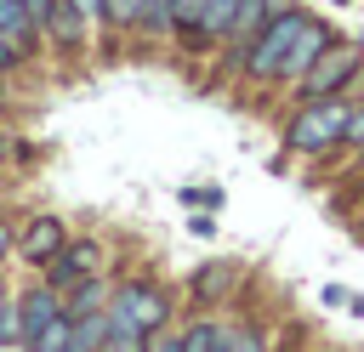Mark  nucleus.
<instances>
[{"label":"nucleus","mask_w":364,"mask_h":352,"mask_svg":"<svg viewBox=\"0 0 364 352\" xmlns=\"http://www.w3.org/2000/svg\"><path fill=\"white\" fill-rule=\"evenodd\" d=\"M347 114H353L347 97L296 102V114L284 119V148H290V153H324V148H336L341 131H347Z\"/></svg>","instance_id":"obj_1"},{"label":"nucleus","mask_w":364,"mask_h":352,"mask_svg":"<svg viewBox=\"0 0 364 352\" xmlns=\"http://www.w3.org/2000/svg\"><path fill=\"white\" fill-rule=\"evenodd\" d=\"M301 23H307V11H273V17L262 23V34L239 51V74L256 79V85H273V79H279V62H284V51H290V40L301 34Z\"/></svg>","instance_id":"obj_2"},{"label":"nucleus","mask_w":364,"mask_h":352,"mask_svg":"<svg viewBox=\"0 0 364 352\" xmlns=\"http://www.w3.org/2000/svg\"><path fill=\"white\" fill-rule=\"evenodd\" d=\"M108 318H114V324H131V329H142V335H159L165 318H171V295H165L159 284L131 278V284L108 290Z\"/></svg>","instance_id":"obj_3"},{"label":"nucleus","mask_w":364,"mask_h":352,"mask_svg":"<svg viewBox=\"0 0 364 352\" xmlns=\"http://www.w3.org/2000/svg\"><path fill=\"white\" fill-rule=\"evenodd\" d=\"M358 45H341V40H330V51L296 79V97L301 102H313V97H347V85L358 79Z\"/></svg>","instance_id":"obj_4"},{"label":"nucleus","mask_w":364,"mask_h":352,"mask_svg":"<svg viewBox=\"0 0 364 352\" xmlns=\"http://www.w3.org/2000/svg\"><path fill=\"white\" fill-rule=\"evenodd\" d=\"M97 267H102V244H91V238H68V244L51 255L46 284H51V290H74V284L97 278Z\"/></svg>","instance_id":"obj_5"},{"label":"nucleus","mask_w":364,"mask_h":352,"mask_svg":"<svg viewBox=\"0 0 364 352\" xmlns=\"http://www.w3.org/2000/svg\"><path fill=\"white\" fill-rule=\"evenodd\" d=\"M0 34L17 45V57H28L46 34V0H0Z\"/></svg>","instance_id":"obj_6"},{"label":"nucleus","mask_w":364,"mask_h":352,"mask_svg":"<svg viewBox=\"0 0 364 352\" xmlns=\"http://www.w3.org/2000/svg\"><path fill=\"white\" fill-rule=\"evenodd\" d=\"M330 40H336V34H330L318 17H307V23H301V34L290 40L284 62H279V85H296V79H301V74H307V68H313L324 51H330Z\"/></svg>","instance_id":"obj_7"},{"label":"nucleus","mask_w":364,"mask_h":352,"mask_svg":"<svg viewBox=\"0 0 364 352\" xmlns=\"http://www.w3.org/2000/svg\"><path fill=\"white\" fill-rule=\"evenodd\" d=\"M68 244V227L57 221V216H34L28 227H23V238H17V255L28 261V267H51V255Z\"/></svg>","instance_id":"obj_8"},{"label":"nucleus","mask_w":364,"mask_h":352,"mask_svg":"<svg viewBox=\"0 0 364 352\" xmlns=\"http://www.w3.org/2000/svg\"><path fill=\"white\" fill-rule=\"evenodd\" d=\"M57 312H63V290H51V284L28 290V295L17 301V335H23V341H34V335H40ZM23 341H17V346H23Z\"/></svg>","instance_id":"obj_9"},{"label":"nucleus","mask_w":364,"mask_h":352,"mask_svg":"<svg viewBox=\"0 0 364 352\" xmlns=\"http://www.w3.org/2000/svg\"><path fill=\"white\" fill-rule=\"evenodd\" d=\"M46 34L63 51H80L85 45V11H80V0H46Z\"/></svg>","instance_id":"obj_10"},{"label":"nucleus","mask_w":364,"mask_h":352,"mask_svg":"<svg viewBox=\"0 0 364 352\" xmlns=\"http://www.w3.org/2000/svg\"><path fill=\"white\" fill-rule=\"evenodd\" d=\"M233 17H239V0H205V17H199V34H193V45H228V34H233Z\"/></svg>","instance_id":"obj_11"},{"label":"nucleus","mask_w":364,"mask_h":352,"mask_svg":"<svg viewBox=\"0 0 364 352\" xmlns=\"http://www.w3.org/2000/svg\"><path fill=\"white\" fill-rule=\"evenodd\" d=\"M233 278H239L233 261H205V267L193 273V301H222V295L233 290Z\"/></svg>","instance_id":"obj_12"},{"label":"nucleus","mask_w":364,"mask_h":352,"mask_svg":"<svg viewBox=\"0 0 364 352\" xmlns=\"http://www.w3.org/2000/svg\"><path fill=\"white\" fill-rule=\"evenodd\" d=\"M273 17V0H239V17H233V34H228V45H250L256 34H262V23Z\"/></svg>","instance_id":"obj_13"},{"label":"nucleus","mask_w":364,"mask_h":352,"mask_svg":"<svg viewBox=\"0 0 364 352\" xmlns=\"http://www.w3.org/2000/svg\"><path fill=\"white\" fill-rule=\"evenodd\" d=\"M102 335H108V312H85V318H74L63 352H102Z\"/></svg>","instance_id":"obj_14"},{"label":"nucleus","mask_w":364,"mask_h":352,"mask_svg":"<svg viewBox=\"0 0 364 352\" xmlns=\"http://www.w3.org/2000/svg\"><path fill=\"white\" fill-rule=\"evenodd\" d=\"M102 307H108V284H102V278L74 284V295L63 301V312H68V318H85V312H102Z\"/></svg>","instance_id":"obj_15"},{"label":"nucleus","mask_w":364,"mask_h":352,"mask_svg":"<svg viewBox=\"0 0 364 352\" xmlns=\"http://www.w3.org/2000/svg\"><path fill=\"white\" fill-rule=\"evenodd\" d=\"M182 352H222V324L216 318H193L182 329Z\"/></svg>","instance_id":"obj_16"},{"label":"nucleus","mask_w":364,"mask_h":352,"mask_svg":"<svg viewBox=\"0 0 364 352\" xmlns=\"http://www.w3.org/2000/svg\"><path fill=\"white\" fill-rule=\"evenodd\" d=\"M68 329H74V318H68V312H57V318H51L34 341H23V346H28V352H63V346H68Z\"/></svg>","instance_id":"obj_17"},{"label":"nucleus","mask_w":364,"mask_h":352,"mask_svg":"<svg viewBox=\"0 0 364 352\" xmlns=\"http://www.w3.org/2000/svg\"><path fill=\"white\" fill-rule=\"evenodd\" d=\"M222 352H267V335L250 324H222Z\"/></svg>","instance_id":"obj_18"},{"label":"nucleus","mask_w":364,"mask_h":352,"mask_svg":"<svg viewBox=\"0 0 364 352\" xmlns=\"http://www.w3.org/2000/svg\"><path fill=\"white\" fill-rule=\"evenodd\" d=\"M102 312H108V307H102ZM102 352H148V335H142V329H131V324H114V318H108Z\"/></svg>","instance_id":"obj_19"},{"label":"nucleus","mask_w":364,"mask_h":352,"mask_svg":"<svg viewBox=\"0 0 364 352\" xmlns=\"http://www.w3.org/2000/svg\"><path fill=\"white\" fill-rule=\"evenodd\" d=\"M91 6L108 28H136V17H142V0H91Z\"/></svg>","instance_id":"obj_20"},{"label":"nucleus","mask_w":364,"mask_h":352,"mask_svg":"<svg viewBox=\"0 0 364 352\" xmlns=\"http://www.w3.org/2000/svg\"><path fill=\"white\" fill-rule=\"evenodd\" d=\"M136 28H142V34H154V40L176 34V28H171V0H142V17H136Z\"/></svg>","instance_id":"obj_21"},{"label":"nucleus","mask_w":364,"mask_h":352,"mask_svg":"<svg viewBox=\"0 0 364 352\" xmlns=\"http://www.w3.org/2000/svg\"><path fill=\"white\" fill-rule=\"evenodd\" d=\"M199 17H205V0H171V28L193 45V34H199Z\"/></svg>","instance_id":"obj_22"},{"label":"nucleus","mask_w":364,"mask_h":352,"mask_svg":"<svg viewBox=\"0 0 364 352\" xmlns=\"http://www.w3.org/2000/svg\"><path fill=\"white\" fill-rule=\"evenodd\" d=\"M341 142L364 153V102H353V114H347V131H341Z\"/></svg>","instance_id":"obj_23"},{"label":"nucleus","mask_w":364,"mask_h":352,"mask_svg":"<svg viewBox=\"0 0 364 352\" xmlns=\"http://www.w3.org/2000/svg\"><path fill=\"white\" fill-rule=\"evenodd\" d=\"M17 341H23V335H17V307L6 301V307H0V346H17Z\"/></svg>","instance_id":"obj_24"},{"label":"nucleus","mask_w":364,"mask_h":352,"mask_svg":"<svg viewBox=\"0 0 364 352\" xmlns=\"http://www.w3.org/2000/svg\"><path fill=\"white\" fill-rule=\"evenodd\" d=\"M17 62H23V57H17V45H11V40H6V34H0V74H11V68H17Z\"/></svg>","instance_id":"obj_25"},{"label":"nucleus","mask_w":364,"mask_h":352,"mask_svg":"<svg viewBox=\"0 0 364 352\" xmlns=\"http://www.w3.org/2000/svg\"><path fill=\"white\" fill-rule=\"evenodd\" d=\"M148 352H182V335H159V341L148 335Z\"/></svg>","instance_id":"obj_26"},{"label":"nucleus","mask_w":364,"mask_h":352,"mask_svg":"<svg viewBox=\"0 0 364 352\" xmlns=\"http://www.w3.org/2000/svg\"><path fill=\"white\" fill-rule=\"evenodd\" d=\"M6 250H11V233H6V221H0V261H6Z\"/></svg>","instance_id":"obj_27"},{"label":"nucleus","mask_w":364,"mask_h":352,"mask_svg":"<svg viewBox=\"0 0 364 352\" xmlns=\"http://www.w3.org/2000/svg\"><path fill=\"white\" fill-rule=\"evenodd\" d=\"M358 170H364V153H358Z\"/></svg>","instance_id":"obj_28"},{"label":"nucleus","mask_w":364,"mask_h":352,"mask_svg":"<svg viewBox=\"0 0 364 352\" xmlns=\"http://www.w3.org/2000/svg\"><path fill=\"white\" fill-rule=\"evenodd\" d=\"M0 307H6V295H0Z\"/></svg>","instance_id":"obj_29"}]
</instances>
